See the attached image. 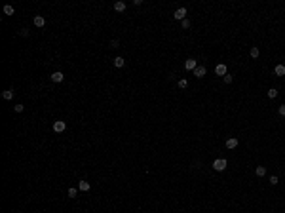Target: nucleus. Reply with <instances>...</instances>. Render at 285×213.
<instances>
[{
    "mask_svg": "<svg viewBox=\"0 0 285 213\" xmlns=\"http://www.w3.org/2000/svg\"><path fill=\"white\" fill-rule=\"evenodd\" d=\"M2 97L6 99V101H11V99L15 97V91H14V90H4V91H2Z\"/></svg>",
    "mask_w": 285,
    "mask_h": 213,
    "instance_id": "nucleus-9",
    "label": "nucleus"
},
{
    "mask_svg": "<svg viewBox=\"0 0 285 213\" xmlns=\"http://www.w3.org/2000/svg\"><path fill=\"white\" fill-rule=\"evenodd\" d=\"M184 15H186V8H179V10H175L173 17L177 19V21H179V19H181V21H183V19H186V17H184Z\"/></svg>",
    "mask_w": 285,
    "mask_h": 213,
    "instance_id": "nucleus-4",
    "label": "nucleus"
},
{
    "mask_svg": "<svg viewBox=\"0 0 285 213\" xmlns=\"http://www.w3.org/2000/svg\"><path fill=\"white\" fill-rule=\"evenodd\" d=\"M67 194H69V198H76V194H78V188H76V187H70L69 190H67Z\"/></svg>",
    "mask_w": 285,
    "mask_h": 213,
    "instance_id": "nucleus-16",
    "label": "nucleus"
},
{
    "mask_svg": "<svg viewBox=\"0 0 285 213\" xmlns=\"http://www.w3.org/2000/svg\"><path fill=\"white\" fill-rule=\"evenodd\" d=\"M255 173H257V177H264V175H266V167H264V166L255 167Z\"/></svg>",
    "mask_w": 285,
    "mask_h": 213,
    "instance_id": "nucleus-14",
    "label": "nucleus"
},
{
    "mask_svg": "<svg viewBox=\"0 0 285 213\" xmlns=\"http://www.w3.org/2000/svg\"><path fill=\"white\" fill-rule=\"evenodd\" d=\"M278 112H279L281 116H285V105H281V107H279V108H278Z\"/></svg>",
    "mask_w": 285,
    "mask_h": 213,
    "instance_id": "nucleus-25",
    "label": "nucleus"
},
{
    "mask_svg": "<svg viewBox=\"0 0 285 213\" xmlns=\"http://www.w3.org/2000/svg\"><path fill=\"white\" fill-rule=\"evenodd\" d=\"M196 67H198V61H196V59H186V61H184V69L186 71H196Z\"/></svg>",
    "mask_w": 285,
    "mask_h": 213,
    "instance_id": "nucleus-3",
    "label": "nucleus"
},
{
    "mask_svg": "<svg viewBox=\"0 0 285 213\" xmlns=\"http://www.w3.org/2000/svg\"><path fill=\"white\" fill-rule=\"evenodd\" d=\"M181 25H183V29H188V27H190V21H188V19H183Z\"/></svg>",
    "mask_w": 285,
    "mask_h": 213,
    "instance_id": "nucleus-21",
    "label": "nucleus"
},
{
    "mask_svg": "<svg viewBox=\"0 0 285 213\" xmlns=\"http://www.w3.org/2000/svg\"><path fill=\"white\" fill-rule=\"evenodd\" d=\"M249 53H251V57H253V59H257V57L260 55V51H259V48L255 46V48H251V51H249Z\"/></svg>",
    "mask_w": 285,
    "mask_h": 213,
    "instance_id": "nucleus-19",
    "label": "nucleus"
},
{
    "mask_svg": "<svg viewBox=\"0 0 285 213\" xmlns=\"http://www.w3.org/2000/svg\"><path fill=\"white\" fill-rule=\"evenodd\" d=\"M186 86H188V82H186L184 78H181V80H179V88H181V90H184Z\"/></svg>",
    "mask_w": 285,
    "mask_h": 213,
    "instance_id": "nucleus-20",
    "label": "nucleus"
},
{
    "mask_svg": "<svg viewBox=\"0 0 285 213\" xmlns=\"http://www.w3.org/2000/svg\"><path fill=\"white\" fill-rule=\"evenodd\" d=\"M65 80V74L63 72H59V71H55L53 74H51V82H55V84H59V82H63Z\"/></svg>",
    "mask_w": 285,
    "mask_h": 213,
    "instance_id": "nucleus-5",
    "label": "nucleus"
},
{
    "mask_svg": "<svg viewBox=\"0 0 285 213\" xmlns=\"http://www.w3.org/2000/svg\"><path fill=\"white\" fill-rule=\"evenodd\" d=\"M112 65H114L116 69H122V67L126 65V61H124V57H114V61H112Z\"/></svg>",
    "mask_w": 285,
    "mask_h": 213,
    "instance_id": "nucleus-10",
    "label": "nucleus"
},
{
    "mask_svg": "<svg viewBox=\"0 0 285 213\" xmlns=\"http://www.w3.org/2000/svg\"><path fill=\"white\" fill-rule=\"evenodd\" d=\"M19 34H21V36H29V31H27V29H21V31H19Z\"/></svg>",
    "mask_w": 285,
    "mask_h": 213,
    "instance_id": "nucleus-26",
    "label": "nucleus"
},
{
    "mask_svg": "<svg viewBox=\"0 0 285 213\" xmlns=\"http://www.w3.org/2000/svg\"><path fill=\"white\" fill-rule=\"evenodd\" d=\"M266 95H268L270 99H276V97H278V90H274V88H270V90L266 91Z\"/></svg>",
    "mask_w": 285,
    "mask_h": 213,
    "instance_id": "nucleus-18",
    "label": "nucleus"
},
{
    "mask_svg": "<svg viewBox=\"0 0 285 213\" xmlns=\"http://www.w3.org/2000/svg\"><path fill=\"white\" fill-rule=\"evenodd\" d=\"M226 166H228V164H226V160H224V158H217L215 162H213V170L215 171H224V170H226Z\"/></svg>",
    "mask_w": 285,
    "mask_h": 213,
    "instance_id": "nucleus-1",
    "label": "nucleus"
},
{
    "mask_svg": "<svg viewBox=\"0 0 285 213\" xmlns=\"http://www.w3.org/2000/svg\"><path fill=\"white\" fill-rule=\"evenodd\" d=\"M222 78H224V84H230L232 82V74H224Z\"/></svg>",
    "mask_w": 285,
    "mask_h": 213,
    "instance_id": "nucleus-22",
    "label": "nucleus"
},
{
    "mask_svg": "<svg viewBox=\"0 0 285 213\" xmlns=\"http://www.w3.org/2000/svg\"><path fill=\"white\" fill-rule=\"evenodd\" d=\"M114 10L116 11H124V10H126V2H122V0L114 2Z\"/></svg>",
    "mask_w": 285,
    "mask_h": 213,
    "instance_id": "nucleus-15",
    "label": "nucleus"
},
{
    "mask_svg": "<svg viewBox=\"0 0 285 213\" xmlns=\"http://www.w3.org/2000/svg\"><path fill=\"white\" fill-rule=\"evenodd\" d=\"M236 147H238V139H236V137L226 139V148H236Z\"/></svg>",
    "mask_w": 285,
    "mask_h": 213,
    "instance_id": "nucleus-11",
    "label": "nucleus"
},
{
    "mask_svg": "<svg viewBox=\"0 0 285 213\" xmlns=\"http://www.w3.org/2000/svg\"><path fill=\"white\" fill-rule=\"evenodd\" d=\"M215 72H217L219 76H224V74H228V72H226V65H224V63H219V65L215 67Z\"/></svg>",
    "mask_w": 285,
    "mask_h": 213,
    "instance_id": "nucleus-8",
    "label": "nucleus"
},
{
    "mask_svg": "<svg viewBox=\"0 0 285 213\" xmlns=\"http://www.w3.org/2000/svg\"><path fill=\"white\" fill-rule=\"evenodd\" d=\"M274 72H276V76H285V65H276Z\"/></svg>",
    "mask_w": 285,
    "mask_h": 213,
    "instance_id": "nucleus-13",
    "label": "nucleus"
},
{
    "mask_svg": "<svg viewBox=\"0 0 285 213\" xmlns=\"http://www.w3.org/2000/svg\"><path fill=\"white\" fill-rule=\"evenodd\" d=\"M205 72H207L205 67L198 65V67H196V71H194V76H196V78H203V76H205Z\"/></svg>",
    "mask_w": 285,
    "mask_h": 213,
    "instance_id": "nucleus-7",
    "label": "nucleus"
},
{
    "mask_svg": "<svg viewBox=\"0 0 285 213\" xmlns=\"http://www.w3.org/2000/svg\"><path fill=\"white\" fill-rule=\"evenodd\" d=\"M4 14H6V15H14L15 14L14 6H10V4H8V6H4Z\"/></svg>",
    "mask_w": 285,
    "mask_h": 213,
    "instance_id": "nucleus-17",
    "label": "nucleus"
},
{
    "mask_svg": "<svg viewBox=\"0 0 285 213\" xmlns=\"http://www.w3.org/2000/svg\"><path fill=\"white\" fill-rule=\"evenodd\" d=\"M278 183H279V179L276 177V175H272V177H270V185H278Z\"/></svg>",
    "mask_w": 285,
    "mask_h": 213,
    "instance_id": "nucleus-23",
    "label": "nucleus"
},
{
    "mask_svg": "<svg viewBox=\"0 0 285 213\" xmlns=\"http://www.w3.org/2000/svg\"><path fill=\"white\" fill-rule=\"evenodd\" d=\"M78 190L87 192V190H90V183H87V181H80V183H78Z\"/></svg>",
    "mask_w": 285,
    "mask_h": 213,
    "instance_id": "nucleus-12",
    "label": "nucleus"
},
{
    "mask_svg": "<svg viewBox=\"0 0 285 213\" xmlns=\"http://www.w3.org/2000/svg\"><path fill=\"white\" fill-rule=\"evenodd\" d=\"M33 23H34V27H38V29H42L44 25H46V19L42 17V15H34V19H33Z\"/></svg>",
    "mask_w": 285,
    "mask_h": 213,
    "instance_id": "nucleus-6",
    "label": "nucleus"
},
{
    "mask_svg": "<svg viewBox=\"0 0 285 213\" xmlns=\"http://www.w3.org/2000/svg\"><path fill=\"white\" fill-rule=\"evenodd\" d=\"M23 108H25V107L19 103V105H15V112H23Z\"/></svg>",
    "mask_w": 285,
    "mask_h": 213,
    "instance_id": "nucleus-24",
    "label": "nucleus"
},
{
    "mask_svg": "<svg viewBox=\"0 0 285 213\" xmlns=\"http://www.w3.org/2000/svg\"><path fill=\"white\" fill-rule=\"evenodd\" d=\"M65 128H67V124L63 122V120L53 122V131H55V133H63V131H65Z\"/></svg>",
    "mask_w": 285,
    "mask_h": 213,
    "instance_id": "nucleus-2",
    "label": "nucleus"
}]
</instances>
